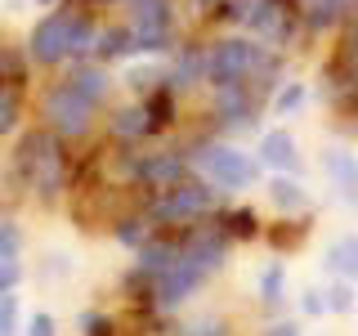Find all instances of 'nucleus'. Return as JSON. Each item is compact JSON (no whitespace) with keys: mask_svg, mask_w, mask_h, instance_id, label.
<instances>
[{"mask_svg":"<svg viewBox=\"0 0 358 336\" xmlns=\"http://www.w3.org/2000/svg\"><path fill=\"white\" fill-rule=\"evenodd\" d=\"M14 175L22 179L36 202H59L67 188V153H63V134H54L50 126H36L18 139L14 153Z\"/></svg>","mask_w":358,"mask_h":336,"instance_id":"f257e3e1","label":"nucleus"},{"mask_svg":"<svg viewBox=\"0 0 358 336\" xmlns=\"http://www.w3.org/2000/svg\"><path fill=\"white\" fill-rule=\"evenodd\" d=\"M278 54H268L260 41L251 36H220L215 45H206V85H278Z\"/></svg>","mask_w":358,"mask_h":336,"instance_id":"f03ea898","label":"nucleus"},{"mask_svg":"<svg viewBox=\"0 0 358 336\" xmlns=\"http://www.w3.org/2000/svg\"><path fill=\"white\" fill-rule=\"evenodd\" d=\"M220 206H224L220 188L210 184V179H201L197 171H188L184 179L157 188L148 197V206H143V216L152 220V229H188V224H197V220H210Z\"/></svg>","mask_w":358,"mask_h":336,"instance_id":"7ed1b4c3","label":"nucleus"},{"mask_svg":"<svg viewBox=\"0 0 358 336\" xmlns=\"http://www.w3.org/2000/svg\"><path fill=\"white\" fill-rule=\"evenodd\" d=\"M188 166H193L201 179H210L220 193H242V188H251L255 179H260V157L242 153L238 144H229L224 134L197 139L193 148H188Z\"/></svg>","mask_w":358,"mask_h":336,"instance_id":"20e7f679","label":"nucleus"},{"mask_svg":"<svg viewBox=\"0 0 358 336\" xmlns=\"http://www.w3.org/2000/svg\"><path fill=\"white\" fill-rule=\"evenodd\" d=\"M90 9H81V0H59L27 36V59L36 67H63L76 59V36H81Z\"/></svg>","mask_w":358,"mask_h":336,"instance_id":"39448f33","label":"nucleus"},{"mask_svg":"<svg viewBox=\"0 0 358 336\" xmlns=\"http://www.w3.org/2000/svg\"><path fill=\"white\" fill-rule=\"evenodd\" d=\"M94 112L99 108L90 104L85 94H76L63 76L41 94V126H50L54 134H63V139H85V134L94 130Z\"/></svg>","mask_w":358,"mask_h":336,"instance_id":"423d86ee","label":"nucleus"},{"mask_svg":"<svg viewBox=\"0 0 358 336\" xmlns=\"http://www.w3.org/2000/svg\"><path fill=\"white\" fill-rule=\"evenodd\" d=\"M134 54H171L175 50V0H130Z\"/></svg>","mask_w":358,"mask_h":336,"instance_id":"0eeeda50","label":"nucleus"},{"mask_svg":"<svg viewBox=\"0 0 358 336\" xmlns=\"http://www.w3.org/2000/svg\"><path fill=\"white\" fill-rule=\"evenodd\" d=\"M201 287H206V274L179 255V260L166 269V274L152 278V309H157V314H175L184 300H193Z\"/></svg>","mask_w":358,"mask_h":336,"instance_id":"6e6552de","label":"nucleus"},{"mask_svg":"<svg viewBox=\"0 0 358 336\" xmlns=\"http://www.w3.org/2000/svg\"><path fill=\"white\" fill-rule=\"evenodd\" d=\"M193 166H188V153H179V148H162V153H130V179L139 188H166V184H175V179H184Z\"/></svg>","mask_w":358,"mask_h":336,"instance_id":"1a4fd4ad","label":"nucleus"},{"mask_svg":"<svg viewBox=\"0 0 358 336\" xmlns=\"http://www.w3.org/2000/svg\"><path fill=\"white\" fill-rule=\"evenodd\" d=\"M206 81V45L197 41H184L171 50V63H166V85L175 90V94H184V90H193Z\"/></svg>","mask_w":358,"mask_h":336,"instance_id":"9d476101","label":"nucleus"},{"mask_svg":"<svg viewBox=\"0 0 358 336\" xmlns=\"http://www.w3.org/2000/svg\"><path fill=\"white\" fill-rule=\"evenodd\" d=\"M322 175H327L331 193L341 197L350 211H358V153L327 148V153H322Z\"/></svg>","mask_w":358,"mask_h":336,"instance_id":"9b49d317","label":"nucleus"},{"mask_svg":"<svg viewBox=\"0 0 358 336\" xmlns=\"http://www.w3.org/2000/svg\"><path fill=\"white\" fill-rule=\"evenodd\" d=\"M63 81L72 85L76 94H85L94 108H103V104H108V94H112L108 63H99V59H72V63H67V72H63Z\"/></svg>","mask_w":358,"mask_h":336,"instance_id":"f8f14e48","label":"nucleus"},{"mask_svg":"<svg viewBox=\"0 0 358 336\" xmlns=\"http://www.w3.org/2000/svg\"><path fill=\"white\" fill-rule=\"evenodd\" d=\"M255 157H260V166H264V171H273V175H296L300 171V144H296V134L282 130V126L260 134Z\"/></svg>","mask_w":358,"mask_h":336,"instance_id":"ddd939ff","label":"nucleus"},{"mask_svg":"<svg viewBox=\"0 0 358 336\" xmlns=\"http://www.w3.org/2000/svg\"><path fill=\"white\" fill-rule=\"evenodd\" d=\"M255 117V85H220L215 90V126L242 130Z\"/></svg>","mask_w":358,"mask_h":336,"instance_id":"4468645a","label":"nucleus"},{"mask_svg":"<svg viewBox=\"0 0 358 336\" xmlns=\"http://www.w3.org/2000/svg\"><path fill=\"white\" fill-rule=\"evenodd\" d=\"M175 260H179V238H175V233H162V229H152V238L134 251V265H139L143 274H152V278L166 274Z\"/></svg>","mask_w":358,"mask_h":336,"instance_id":"2eb2a0df","label":"nucleus"},{"mask_svg":"<svg viewBox=\"0 0 358 336\" xmlns=\"http://www.w3.org/2000/svg\"><path fill=\"white\" fill-rule=\"evenodd\" d=\"M108 134L112 139H121V144H139V139H148L152 134V117H148V108L143 104H126V108H117L108 117Z\"/></svg>","mask_w":358,"mask_h":336,"instance_id":"dca6fc26","label":"nucleus"},{"mask_svg":"<svg viewBox=\"0 0 358 336\" xmlns=\"http://www.w3.org/2000/svg\"><path fill=\"white\" fill-rule=\"evenodd\" d=\"M268 202H273V211H282V216H296V211H309V188L300 184L296 175H273L264 184Z\"/></svg>","mask_w":358,"mask_h":336,"instance_id":"f3484780","label":"nucleus"},{"mask_svg":"<svg viewBox=\"0 0 358 336\" xmlns=\"http://www.w3.org/2000/svg\"><path fill=\"white\" fill-rule=\"evenodd\" d=\"M322 269H327L331 278H350V283H358V233L336 238L327 251H322Z\"/></svg>","mask_w":358,"mask_h":336,"instance_id":"a211bd4d","label":"nucleus"},{"mask_svg":"<svg viewBox=\"0 0 358 336\" xmlns=\"http://www.w3.org/2000/svg\"><path fill=\"white\" fill-rule=\"evenodd\" d=\"M210 220H215L233 242H251V238H260V216H255V211H246V206H220Z\"/></svg>","mask_w":358,"mask_h":336,"instance_id":"6ab92c4d","label":"nucleus"},{"mask_svg":"<svg viewBox=\"0 0 358 336\" xmlns=\"http://www.w3.org/2000/svg\"><path fill=\"white\" fill-rule=\"evenodd\" d=\"M134 54V31L130 22H121V27H99V45H94V59L99 63H121Z\"/></svg>","mask_w":358,"mask_h":336,"instance_id":"aec40b11","label":"nucleus"},{"mask_svg":"<svg viewBox=\"0 0 358 336\" xmlns=\"http://www.w3.org/2000/svg\"><path fill=\"white\" fill-rule=\"evenodd\" d=\"M143 108H148V117H152V134H162V130H171L175 117H179V94L171 85H157V90L143 94Z\"/></svg>","mask_w":358,"mask_h":336,"instance_id":"412c9836","label":"nucleus"},{"mask_svg":"<svg viewBox=\"0 0 358 336\" xmlns=\"http://www.w3.org/2000/svg\"><path fill=\"white\" fill-rule=\"evenodd\" d=\"M18 121H22V81H0V139H9Z\"/></svg>","mask_w":358,"mask_h":336,"instance_id":"4be33fe9","label":"nucleus"},{"mask_svg":"<svg viewBox=\"0 0 358 336\" xmlns=\"http://www.w3.org/2000/svg\"><path fill=\"white\" fill-rule=\"evenodd\" d=\"M112 233H117V242H121V246H130V251H139V246L152 238V220L143 216V211H139V216H121V220H117V229H112Z\"/></svg>","mask_w":358,"mask_h":336,"instance_id":"5701e85b","label":"nucleus"},{"mask_svg":"<svg viewBox=\"0 0 358 336\" xmlns=\"http://www.w3.org/2000/svg\"><path fill=\"white\" fill-rule=\"evenodd\" d=\"M358 0H309V27H331V22H341L345 14H354Z\"/></svg>","mask_w":358,"mask_h":336,"instance_id":"b1692460","label":"nucleus"},{"mask_svg":"<svg viewBox=\"0 0 358 336\" xmlns=\"http://www.w3.org/2000/svg\"><path fill=\"white\" fill-rule=\"evenodd\" d=\"M260 300H264L268 309H278V305L287 300V265H282V260H273V265L260 274Z\"/></svg>","mask_w":358,"mask_h":336,"instance_id":"393cba45","label":"nucleus"},{"mask_svg":"<svg viewBox=\"0 0 358 336\" xmlns=\"http://www.w3.org/2000/svg\"><path fill=\"white\" fill-rule=\"evenodd\" d=\"M305 99H309L305 81H282V90H278V99H273V117H291Z\"/></svg>","mask_w":358,"mask_h":336,"instance_id":"a878e982","label":"nucleus"},{"mask_svg":"<svg viewBox=\"0 0 358 336\" xmlns=\"http://www.w3.org/2000/svg\"><path fill=\"white\" fill-rule=\"evenodd\" d=\"M76 328H81V336H117V323L103 309H81L76 314Z\"/></svg>","mask_w":358,"mask_h":336,"instance_id":"bb28decb","label":"nucleus"},{"mask_svg":"<svg viewBox=\"0 0 358 336\" xmlns=\"http://www.w3.org/2000/svg\"><path fill=\"white\" fill-rule=\"evenodd\" d=\"M179 336H233V328H229V318L206 314V318H188L184 328H179Z\"/></svg>","mask_w":358,"mask_h":336,"instance_id":"cd10ccee","label":"nucleus"},{"mask_svg":"<svg viewBox=\"0 0 358 336\" xmlns=\"http://www.w3.org/2000/svg\"><path fill=\"white\" fill-rule=\"evenodd\" d=\"M322 296H327V314H350L354 309V283L350 278H336Z\"/></svg>","mask_w":358,"mask_h":336,"instance_id":"c85d7f7f","label":"nucleus"},{"mask_svg":"<svg viewBox=\"0 0 358 336\" xmlns=\"http://www.w3.org/2000/svg\"><path fill=\"white\" fill-rule=\"evenodd\" d=\"M18 251H22V229H18V220L0 216V260H14Z\"/></svg>","mask_w":358,"mask_h":336,"instance_id":"c756f323","label":"nucleus"},{"mask_svg":"<svg viewBox=\"0 0 358 336\" xmlns=\"http://www.w3.org/2000/svg\"><path fill=\"white\" fill-rule=\"evenodd\" d=\"M0 336H22V323H18V291L0 296Z\"/></svg>","mask_w":358,"mask_h":336,"instance_id":"7c9ffc66","label":"nucleus"},{"mask_svg":"<svg viewBox=\"0 0 358 336\" xmlns=\"http://www.w3.org/2000/svg\"><path fill=\"white\" fill-rule=\"evenodd\" d=\"M22 336H59V323H54V314L36 309L27 323H22Z\"/></svg>","mask_w":358,"mask_h":336,"instance_id":"2f4dec72","label":"nucleus"},{"mask_svg":"<svg viewBox=\"0 0 358 336\" xmlns=\"http://www.w3.org/2000/svg\"><path fill=\"white\" fill-rule=\"evenodd\" d=\"M18 283H22V265H18V255H14V260H0V296L18 291Z\"/></svg>","mask_w":358,"mask_h":336,"instance_id":"473e14b6","label":"nucleus"},{"mask_svg":"<svg viewBox=\"0 0 358 336\" xmlns=\"http://www.w3.org/2000/svg\"><path fill=\"white\" fill-rule=\"evenodd\" d=\"M300 309H305L309 318H322V314H327V296H322V287H309L305 296H300Z\"/></svg>","mask_w":358,"mask_h":336,"instance_id":"72a5a7b5","label":"nucleus"},{"mask_svg":"<svg viewBox=\"0 0 358 336\" xmlns=\"http://www.w3.org/2000/svg\"><path fill=\"white\" fill-rule=\"evenodd\" d=\"M264 336H305V332H300L296 318H278V323H268V328H264Z\"/></svg>","mask_w":358,"mask_h":336,"instance_id":"f704fd0d","label":"nucleus"},{"mask_svg":"<svg viewBox=\"0 0 358 336\" xmlns=\"http://www.w3.org/2000/svg\"><path fill=\"white\" fill-rule=\"evenodd\" d=\"M9 67H14V54H5V50H0V81H14V76H9ZM14 72L22 76V67H14Z\"/></svg>","mask_w":358,"mask_h":336,"instance_id":"c9c22d12","label":"nucleus"},{"mask_svg":"<svg viewBox=\"0 0 358 336\" xmlns=\"http://www.w3.org/2000/svg\"><path fill=\"white\" fill-rule=\"evenodd\" d=\"M345 50H350V59L358 63V22H354V27H350V45H345Z\"/></svg>","mask_w":358,"mask_h":336,"instance_id":"e433bc0d","label":"nucleus"},{"mask_svg":"<svg viewBox=\"0 0 358 336\" xmlns=\"http://www.w3.org/2000/svg\"><path fill=\"white\" fill-rule=\"evenodd\" d=\"M31 5H41V9H54V5H59V0H31Z\"/></svg>","mask_w":358,"mask_h":336,"instance_id":"4c0bfd02","label":"nucleus"}]
</instances>
